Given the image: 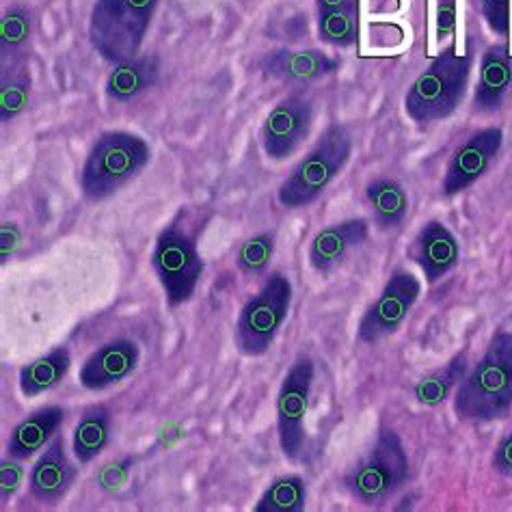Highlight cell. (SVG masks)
Wrapping results in <instances>:
<instances>
[{
  "mask_svg": "<svg viewBox=\"0 0 512 512\" xmlns=\"http://www.w3.org/2000/svg\"><path fill=\"white\" fill-rule=\"evenodd\" d=\"M454 413L461 422L491 424L512 413V331L497 329L454 392Z\"/></svg>",
  "mask_w": 512,
  "mask_h": 512,
  "instance_id": "1",
  "label": "cell"
},
{
  "mask_svg": "<svg viewBox=\"0 0 512 512\" xmlns=\"http://www.w3.org/2000/svg\"><path fill=\"white\" fill-rule=\"evenodd\" d=\"M150 160V143L139 134L126 130L102 132L80 169V191L89 204H102L137 180Z\"/></svg>",
  "mask_w": 512,
  "mask_h": 512,
  "instance_id": "2",
  "label": "cell"
},
{
  "mask_svg": "<svg viewBox=\"0 0 512 512\" xmlns=\"http://www.w3.org/2000/svg\"><path fill=\"white\" fill-rule=\"evenodd\" d=\"M411 478L409 454L396 430L381 428L368 454L350 467L342 489L366 508H381L396 497Z\"/></svg>",
  "mask_w": 512,
  "mask_h": 512,
  "instance_id": "3",
  "label": "cell"
},
{
  "mask_svg": "<svg viewBox=\"0 0 512 512\" xmlns=\"http://www.w3.org/2000/svg\"><path fill=\"white\" fill-rule=\"evenodd\" d=\"M160 0H96L89 13L91 48L111 65L139 57Z\"/></svg>",
  "mask_w": 512,
  "mask_h": 512,
  "instance_id": "4",
  "label": "cell"
},
{
  "mask_svg": "<svg viewBox=\"0 0 512 512\" xmlns=\"http://www.w3.org/2000/svg\"><path fill=\"white\" fill-rule=\"evenodd\" d=\"M471 65H474L471 52L458 55L456 48L450 46L413 80L404 96V111L415 124H435L458 109L469 87Z\"/></svg>",
  "mask_w": 512,
  "mask_h": 512,
  "instance_id": "5",
  "label": "cell"
},
{
  "mask_svg": "<svg viewBox=\"0 0 512 512\" xmlns=\"http://www.w3.org/2000/svg\"><path fill=\"white\" fill-rule=\"evenodd\" d=\"M353 156V137L346 126L331 124L316 145L281 182L277 199L281 208L301 210L316 204Z\"/></svg>",
  "mask_w": 512,
  "mask_h": 512,
  "instance_id": "6",
  "label": "cell"
},
{
  "mask_svg": "<svg viewBox=\"0 0 512 512\" xmlns=\"http://www.w3.org/2000/svg\"><path fill=\"white\" fill-rule=\"evenodd\" d=\"M292 305V284L284 273H271L264 286L242 305L234 344L240 355L262 357L271 350L279 331L284 329Z\"/></svg>",
  "mask_w": 512,
  "mask_h": 512,
  "instance_id": "7",
  "label": "cell"
},
{
  "mask_svg": "<svg viewBox=\"0 0 512 512\" xmlns=\"http://www.w3.org/2000/svg\"><path fill=\"white\" fill-rule=\"evenodd\" d=\"M152 268L165 292L167 305L175 309L195 296L201 273H204V260L191 236H186L178 227H167L156 238Z\"/></svg>",
  "mask_w": 512,
  "mask_h": 512,
  "instance_id": "8",
  "label": "cell"
},
{
  "mask_svg": "<svg viewBox=\"0 0 512 512\" xmlns=\"http://www.w3.org/2000/svg\"><path fill=\"white\" fill-rule=\"evenodd\" d=\"M316 379V366L309 355H299L288 368L277 394V437L288 461H296L305 448V417Z\"/></svg>",
  "mask_w": 512,
  "mask_h": 512,
  "instance_id": "9",
  "label": "cell"
},
{
  "mask_svg": "<svg viewBox=\"0 0 512 512\" xmlns=\"http://www.w3.org/2000/svg\"><path fill=\"white\" fill-rule=\"evenodd\" d=\"M422 294V284L413 273L396 268L392 277L387 279L385 288L381 290L366 314L361 316L357 327V340L361 344L376 346L379 342L392 338L409 318L411 309Z\"/></svg>",
  "mask_w": 512,
  "mask_h": 512,
  "instance_id": "10",
  "label": "cell"
},
{
  "mask_svg": "<svg viewBox=\"0 0 512 512\" xmlns=\"http://www.w3.org/2000/svg\"><path fill=\"white\" fill-rule=\"evenodd\" d=\"M314 124V102L303 91H294L275 104L262 126V150L273 163H284L309 137Z\"/></svg>",
  "mask_w": 512,
  "mask_h": 512,
  "instance_id": "11",
  "label": "cell"
},
{
  "mask_svg": "<svg viewBox=\"0 0 512 512\" xmlns=\"http://www.w3.org/2000/svg\"><path fill=\"white\" fill-rule=\"evenodd\" d=\"M504 145L502 128H482L452 154L446 175L441 182V193L446 197H456L474 186L480 178L489 173L495 158L500 156Z\"/></svg>",
  "mask_w": 512,
  "mask_h": 512,
  "instance_id": "12",
  "label": "cell"
},
{
  "mask_svg": "<svg viewBox=\"0 0 512 512\" xmlns=\"http://www.w3.org/2000/svg\"><path fill=\"white\" fill-rule=\"evenodd\" d=\"M264 78L277 83L307 87L340 70V61L320 50H271L258 61Z\"/></svg>",
  "mask_w": 512,
  "mask_h": 512,
  "instance_id": "13",
  "label": "cell"
},
{
  "mask_svg": "<svg viewBox=\"0 0 512 512\" xmlns=\"http://www.w3.org/2000/svg\"><path fill=\"white\" fill-rule=\"evenodd\" d=\"M78 478V467L67 454L65 439L57 435L42 456L37 458L29 474L31 497L42 506H57L70 493Z\"/></svg>",
  "mask_w": 512,
  "mask_h": 512,
  "instance_id": "14",
  "label": "cell"
},
{
  "mask_svg": "<svg viewBox=\"0 0 512 512\" xmlns=\"http://www.w3.org/2000/svg\"><path fill=\"white\" fill-rule=\"evenodd\" d=\"M139 359L141 353L137 342L126 338L111 340L85 359L78 372V381L89 392H104V389L124 383L137 370Z\"/></svg>",
  "mask_w": 512,
  "mask_h": 512,
  "instance_id": "15",
  "label": "cell"
},
{
  "mask_svg": "<svg viewBox=\"0 0 512 512\" xmlns=\"http://www.w3.org/2000/svg\"><path fill=\"white\" fill-rule=\"evenodd\" d=\"M370 236V225L368 219L355 217L346 219L340 223L327 225L309 242L307 249V260L309 266L322 277L331 275L333 271L346 262L350 251L359 249L363 242Z\"/></svg>",
  "mask_w": 512,
  "mask_h": 512,
  "instance_id": "16",
  "label": "cell"
},
{
  "mask_svg": "<svg viewBox=\"0 0 512 512\" xmlns=\"http://www.w3.org/2000/svg\"><path fill=\"white\" fill-rule=\"evenodd\" d=\"M411 258L420 264L428 284L452 273L461 262V245L441 221H426L413 240Z\"/></svg>",
  "mask_w": 512,
  "mask_h": 512,
  "instance_id": "17",
  "label": "cell"
},
{
  "mask_svg": "<svg viewBox=\"0 0 512 512\" xmlns=\"http://www.w3.org/2000/svg\"><path fill=\"white\" fill-rule=\"evenodd\" d=\"M512 89V52L504 42H497L487 48L480 61L478 85L474 93V113L489 115L497 113L504 106Z\"/></svg>",
  "mask_w": 512,
  "mask_h": 512,
  "instance_id": "18",
  "label": "cell"
},
{
  "mask_svg": "<svg viewBox=\"0 0 512 512\" xmlns=\"http://www.w3.org/2000/svg\"><path fill=\"white\" fill-rule=\"evenodd\" d=\"M67 411L59 404H50V407L37 409L29 417L11 430L7 441V456L16 458V461H29L39 450H44L48 443L59 435V430L65 422Z\"/></svg>",
  "mask_w": 512,
  "mask_h": 512,
  "instance_id": "19",
  "label": "cell"
},
{
  "mask_svg": "<svg viewBox=\"0 0 512 512\" xmlns=\"http://www.w3.org/2000/svg\"><path fill=\"white\" fill-rule=\"evenodd\" d=\"M359 0H316V31L322 44L350 48L359 42Z\"/></svg>",
  "mask_w": 512,
  "mask_h": 512,
  "instance_id": "20",
  "label": "cell"
},
{
  "mask_svg": "<svg viewBox=\"0 0 512 512\" xmlns=\"http://www.w3.org/2000/svg\"><path fill=\"white\" fill-rule=\"evenodd\" d=\"M160 63L158 57L145 55L113 67V72L106 80V98L117 104H128L137 100L141 93L152 89L158 83Z\"/></svg>",
  "mask_w": 512,
  "mask_h": 512,
  "instance_id": "21",
  "label": "cell"
},
{
  "mask_svg": "<svg viewBox=\"0 0 512 512\" xmlns=\"http://www.w3.org/2000/svg\"><path fill=\"white\" fill-rule=\"evenodd\" d=\"M374 227L379 232H398L409 217V195L394 178H376L366 186Z\"/></svg>",
  "mask_w": 512,
  "mask_h": 512,
  "instance_id": "22",
  "label": "cell"
},
{
  "mask_svg": "<svg viewBox=\"0 0 512 512\" xmlns=\"http://www.w3.org/2000/svg\"><path fill=\"white\" fill-rule=\"evenodd\" d=\"M113 433V417L109 407L104 404H93L87 407L85 413L74 428L72 435V452L80 465H89L91 461L109 448Z\"/></svg>",
  "mask_w": 512,
  "mask_h": 512,
  "instance_id": "23",
  "label": "cell"
},
{
  "mask_svg": "<svg viewBox=\"0 0 512 512\" xmlns=\"http://www.w3.org/2000/svg\"><path fill=\"white\" fill-rule=\"evenodd\" d=\"M70 368H72L70 350L65 346L50 350L48 355L26 363V366L20 368V374H18L20 394L24 398H37L50 392V389L61 385Z\"/></svg>",
  "mask_w": 512,
  "mask_h": 512,
  "instance_id": "24",
  "label": "cell"
},
{
  "mask_svg": "<svg viewBox=\"0 0 512 512\" xmlns=\"http://www.w3.org/2000/svg\"><path fill=\"white\" fill-rule=\"evenodd\" d=\"M33 33V11L26 5H13L0 16V57L5 63L24 59Z\"/></svg>",
  "mask_w": 512,
  "mask_h": 512,
  "instance_id": "25",
  "label": "cell"
},
{
  "mask_svg": "<svg viewBox=\"0 0 512 512\" xmlns=\"http://www.w3.org/2000/svg\"><path fill=\"white\" fill-rule=\"evenodd\" d=\"M467 370V355L458 353L450 363H446V366L424 376L422 381H417L413 389L415 400L424 404V407H439L443 400L450 398L452 392H456V387L465 379Z\"/></svg>",
  "mask_w": 512,
  "mask_h": 512,
  "instance_id": "26",
  "label": "cell"
},
{
  "mask_svg": "<svg viewBox=\"0 0 512 512\" xmlns=\"http://www.w3.org/2000/svg\"><path fill=\"white\" fill-rule=\"evenodd\" d=\"M31 72L22 61L5 63L0 74V121L11 124L20 117L31 96Z\"/></svg>",
  "mask_w": 512,
  "mask_h": 512,
  "instance_id": "27",
  "label": "cell"
},
{
  "mask_svg": "<svg viewBox=\"0 0 512 512\" xmlns=\"http://www.w3.org/2000/svg\"><path fill=\"white\" fill-rule=\"evenodd\" d=\"M307 504L305 480L296 474L279 476L255 504V512H303Z\"/></svg>",
  "mask_w": 512,
  "mask_h": 512,
  "instance_id": "28",
  "label": "cell"
},
{
  "mask_svg": "<svg viewBox=\"0 0 512 512\" xmlns=\"http://www.w3.org/2000/svg\"><path fill=\"white\" fill-rule=\"evenodd\" d=\"M275 255V234H255L242 242L236 253V266L242 275L258 277L268 271Z\"/></svg>",
  "mask_w": 512,
  "mask_h": 512,
  "instance_id": "29",
  "label": "cell"
},
{
  "mask_svg": "<svg viewBox=\"0 0 512 512\" xmlns=\"http://www.w3.org/2000/svg\"><path fill=\"white\" fill-rule=\"evenodd\" d=\"M495 35L510 33V0H471Z\"/></svg>",
  "mask_w": 512,
  "mask_h": 512,
  "instance_id": "30",
  "label": "cell"
},
{
  "mask_svg": "<svg viewBox=\"0 0 512 512\" xmlns=\"http://www.w3.org/2000/svg\"><path fill=\"white\" fill-rule=\"evenodd\" d=\"M22 478H24L22 461H16V458H11V456L0 461V489H3V493H0V500H3V504H7L11 497L16 495V491L22 484Z\"/></svg>",
  "mask_w": 512,
  "mask_h": 512,
  "instance_id": "31",
  "label": "cell"
},
{
  "mask_svg": "<svg viewBox=\"0 0 512 512\" xmlns=\"http://www.w3.org/2000/svg\"><path fill=\"white\" fill-rule=\"evenodd\" d=\"M491 467L495 474H500L508 480H512V430L506 433L500 443H497L493 456H491Z\"/></svg>",
  "mask_w": 512,
  "mask_h": 512,
  "instance_id": "32",
  "label": "cell"
},
{
  "mask_svg": "<svg viewBox=\"0 0 512 512\" xmlns=\"http://www.w3.org/2000/svg\"><path fill=\"white\" fill-rule=\"evenodd\" d=\"M456 31V0H439L437 3V39L443 42Z\"/></svg>",
  "mask_w": 512,
  "mask_h": 512,
  "instance_id": "33",
  "label": "cell"
},
{
  "mask_svg": "<svg viewBox=\"0 0 512 512\" xmlns=\"http://www.w3.org/2000/svg\"><path fill=\"white\" fill-rule=\"evenodd\" d=\"M3 264H7L9 262V258H11V253L16 251V247H18V242H20V232H18V225H13V223H5L3 225Z\"/></svg>",
  "mask_w": 512,
  "mask_h": 512,
  "instance_id": "34",
  "label": "cell"
}]
</instances>
